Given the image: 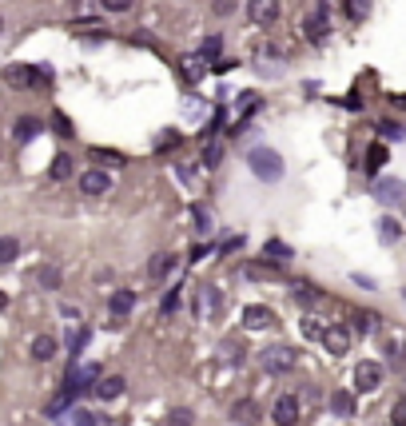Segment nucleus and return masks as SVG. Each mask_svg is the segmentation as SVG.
I'll return each mask as SVG.
<instances>
[{
	"instance_id": "30",
	"label": "nucleus",
	"mask_w": 406,
	"mask_h": 426,
	"mask_svg": "<svg viewBox=\"0 0 406 426\" xmlns=\"http://www.w3.org/2000/svg\"><path fill=\"white\" fill-rule=\"evenodd\" d=\"M375 323H378L375 311H358V315H355V331H358V335H371V331H375Z\"/></svg>"
},
{
	"instance_id": "27",
	"label": "nucleus",
	"mask_w": 406,
	"mask_h": 426,
	"mask_svg": "<svg viewBox=\"0 0 406 426\" xmlns=\"http://www.w3.org/2000/svg\"><path fill=\"white\" fill-rule=\"evenodd\" d=\"M68 426H104V418L96 415V410H72Z\"/></svg>"
},
{
	"instance_id": "29",
	"label": "nucleus",
	"mask_w": 406,
	"mask_h": 426,
	"mask_svg": "<svg viewBox=\"0 0 406 426\" xmlns=\"http://www.w3.org/2000/svg\"><path fill=\"white\" fill-rule=\"evenodd\" d=\"M378 136H383V140H406V128H402V124H398V120H383V124H378Z\"/></svg>"
},
{
	"instance_id": "6",
	"label": "nucleus",
	"mask_w": 406,
	"mask_h": 426,
	"mask_svg": "<svg viewBox=\"0 0 406 426\" xmlns=\"http://www.w3.org/2000/svg\"><path fill=\"white\" fill-rule=\"evenodd\" d=\"M375 200L386 207H406V183L402 180H375Z\"/></svg>"
},
{
	"instance_id": "25",
	"label": "nucleus",
	"mask_w": 406,
	"mask_h": 426,
	"mask_svg": "<svg viewBox=\"0 0 406 426\" xmlns=\"http://www.w3.org/2000/svg\"><path fill=\"white\" fill-rule=\"evenodd\" d=\"M263 255H271V263H287V259H291V247H287L283 239H267Z\"/></svg>"
},
{
	"instance_id": "46",
	"label": "nucleus",
	"mask_w": 406,
	"mask_h": 426,
	"mask_svg": "<svg viewBox=\"0 0 406 426\" xmlns=\"http://www.w3.org/2000/svg\"><path fill=\"white\" fill-rule=\"evenodd\" d=\"M390 104H395V108H402V112H406V92H402V96H395V100H390Z\"/></svg>"
},
{
	"instance_id": "5",
	"label": "nucleus",
	"mask_w": 406,
	"mask_h": 426,
	"mask_svg": "<svg viewBox=\"0 0 406 426\" xmlns=\"http://www.w3.org/2000/svg\"><path fill=\"white\" fill-rule=\"evenodd\" d=\"M303 32L311 36V40H323L327 32H331V4H327V0H315V12L307 16Z\"/></svg>"
},
{
	"instance_id": "40",
	"label": "nucleus",
	"mask_w": 406,
	"mask_h": 426,
	"mask_svg": "<svg viewBox=\"0 0 406 426\" xmlns=\"http://www.w3.org/2000/svg\"><path fill=\"white\" fill-rule=\"evenodd\" d=\"M192 219H195V224H199V231H207V224H212V219H207V212H203L199 203H195V207H192Z\"/></svg>"
},
{
	"instance_id": "20",
	"label": "nucleus",
	"mask_w": 406,
	"mask_h": 426,
	"mask_svg": "<svg viewBox=\"0 0 406 426\" xmlns=\"http://www.w3.org/2000/svg\"><path fill=\"white\" fill-rule=\"evenodd\" d=\"M398 239H402V227H398V219H390V215H386V219H378V244H398Z\"/></svg>"
},
{
	"instance_id": "8",
	"label": "nucleus",
	"mask_w": 406,
	"mask_h": 426,
	"mask_svg": "<svg viewBox=\"0 0 406 426\" xmlns=\"http://www.w3.org/2000/svg\"><path fill=\"white\" fill-rule=\"evenodd\" d=\"M247 21L267 28V24L279 21V0H247Z\"/></svg>"
},
{
	"instance_id": "31",
	"label": "nucleus",
	"mask_w": 406,
	"mask_h": 426,
	"mask_svg": "<svg viewBox=\"0 0 406 426\" xmlns=\"http://www.w3.org/2000/svg\"><path fill=\"white\" fill-rule=\"evenodd\" d=\"M346 16L351 21H366L371 16V0H346Z\"/></svg>"
},
{
	"instance_id": "13",
	"label": "nucleus",
	"mask_w": 406,
	"mask_h": 426,
	"mask_svg": "<svg viewBox=\"0 0 406 426\" xmlns=\"http://www.w3.org/2000/svg\"><path fill=\"white\" fill-rule=\"evenodd\" d=\"M275 323V311L271 307H263V303H255V307H247L243 311V327L247 331H263V327H271Z\"/></svg>"
},
{
	"instance_id": "7",
	"label": "nucleus",
	"mask_w": 406,
	"mask_h": 426,
	"mask_svg": "<svg viewBox=\"0 0 406 426\" xmlns=\"http://www.w3.org/2000/svg\"><path fill=\"white\" fill-rule=\"evenodd\" d=\"M323 346L331 351V355H346V351H351V327L346 323L323 327Z\"/></svg>"
},
{
	"instance_id": "47",
	"label": "nucleus",
	"mask_w": 406,
	"mask_h": 426,
	"mask_svg": "<svg viewBox=\"0 0 406 426\" xmlns=\"http://www.w3.org/2000/svg\"><path fill=\"white\" fill-rule=\"evenodd\" d=\"M4 307H9V295H4V291H0V311H4Z\"/></svg>"
},
{
	"instance_id": "24",
	"label": "nucleus",
	"mask_w": 406,
	"mask_h": 426,
	"mask_svg": "<svg viewBox=\"0 0 406 426\" xmlns=\"http://www.w3.org/2000/svg\"><path fill=\"white\" fill-rule=\"evenodd\" d=\"M295 303H303V307H311V303H319V287L315 283H295Z\"/></svg>"
},
{
	"instance_id": "4",
	"label": "nucleus",
	"mask_w": 406,
	"mask_h": 426,
	"mask_svg": "<svg viewBox=\"0 0 406 426\" xmlns=\"http://www.w3.org/2000/svg\"><path fill=\"white\" fill-rule=\"evenodd\" d=\"M295 366V346H283L275 343L263 351V371H271V375H283V371H291Z\"/></svg>"
},
{
	"instance_id": "45",
	"label": "nucleus",
	"mask_w": 406,
	"mask_h": 426,
	"mask_svg": "<svg viewBox=\"0 0 406 426\" xmlns=\"http://www.w3.org/2000/svg\"><path fill=\"white\" fill-rule=\"evenodd\" d=\"M212 68H215V72H219V76H224V72H231V68H235V60H215V64H212Z\"/></svg>"
},
{
	"instance_id": "32",
	"label": "nucleus",
	"mask_w": 406,
	"mask_h": 426,
	"mask_svg": "<svg viewBox=\"0 0 406 426\" xmlns=\"http://www.w3.org/2000/svg\"><path fill=\"white\" fill-rule=\"evenodd\" d=\"M183 76H187V80H199L203 76V56H183Z\"/></svg>"
},
{
	"instance_id": "19",
	"label": "nucleus",
	"mask_w": 406,
	"mask_h": 426,
	"mask_svg": "<svg viewBox=\"0 0 406 426\" xmlns=\"http://www.w3.org/2000/svg\"><path fill=\"white\" fill-rule=\"evenodd\" d=\"M383 163H386V143H371V148H366V175H378L383 172Z\"/></svg>"
},
{
	"instance_id": "11",
	"label": "nucleus",
	"mask_w": 406,
	"mask_h": 426,
	"mask_svg": "<svg viewBox=\"0 0 406 426\" xmlns=\"http://www.w3.org/2000/svg\"><path fill=\"white\" fill-rule=\"evenodd\" d=\"M355 386H358V390H378V386H383V366L371 363V359L358 363L355 366Z\"/></svg>"
},
{
	"instance_id": "35",
	"label": "nucleus",
	"mask_w": 406,
	"mask_h": 426,
	"mask_svg": "<svg viewBox=\"0 0 406 426\" xmlns=\"http://www.w3.org/2000/svg\"><path fill=\"white\" fill-rule=\"evenodd\" d=\"M52 128H56V136H64V140H68V136H76V132H72V120H68L64 112L52 116Z\"/></svg>"
},
{
	"instance_id": "3",
	"label": "nucleus",
	"mask_w": 406,
	"mask_h": 426,
	"mask_svg": "<svg viewBox=\"0 0 406 426\" xmlns=\"http://www.w3.org/2000/svg\"><path fill=\"white\" fill-rule=\"evenodd\" d=\"M195 315H199L203 323L219 319V315H224V295L215 291V287H203V291L195 295Z\"/></svg>"
},
{
	"instance_id": "23",
	"label": "nucleus",
	"mask_w": 406,
	"mask_h": 426,
	"mask_svg": "<svg viewBox=\"0 0 406 426\" xmlns=\"http://www.w3.org/2000/svg\"><path fill=\"white\" fill-rule=\"evenodd\" d=\"M16 259H21V239L0 235V263H16Z\"/></svg>"
},
{
	"instance_id": "2",
	"label": "nucleus",
	"mask_w": 406,
	"mask_h": 426,
	"mask_svg": "<svg viewBox=\"0 0 406 426\" xmlns=\"http://www.w3.org/2000/svg\"><path fill=\"white\" fill-rule=\"evenodd\" d=\"M4 84L9 88H36V84H48V68H36V64H12L4 68Z\"/></svg>"
},
{
	"instance_id": "16",
	"label": "nucleus",
	"mask_w": 406,
	"mask_h": 426,
	"mask_svg": "<svg viewBox=\"0 0 406 426\" xmlns=\"http://www.w3.org/2000/svg\"><path fill=\"white\" fill-rule=\"evenodd\" d=\"M40 132H44V120H36V116H21V120H16V128H12V136H16L21 143L36 140Z\"/></svg>"
},
{
	"instance_id": "43",
	"label": "nucleus",
	"mask_w": 406,
	"mask_h": 426,
	"mask_svg": "<svg viewBox=\"0 0 406 426\" xmlns=\"http://www.w3.org/2000/svg\"><path fill=\"white\" fill-rule=\"evenodd\" d=\"M239 247H243V239L235 235V239H227V244H219V255H231V251H239Z\"/></svg>"
},
{
	"instance_id": "10",
	"label": "nucleus",
	"mask_w": 406,
	"mask_h": 426,
	"mask_svg": "<svg viewBox=\"0 0 406 426\" xmlns=\"http://www.w3.org/2000/svg\"><path fill=\"white\" fill-rule=\"evenodd\" d=\"M112 192V175L100 172V168H88L80 175V195H108Z\"/></svg>"
},
{
	"instance_id": "18",
	"label": "nucleus",
	"mask_w": 406,
	"mask_h": 426,
	"mask_svg": "<svg viewBox=\"0 0 406 426\" xmlns=\"http://www.w3.org/2000/svg\"><path fill=\"white\" fill-rule=\"evenodd\" d=\"M124 386H128V383H124V375H108L100 386H96V395H100L104 403H116V398L124 395Z\"/></svg>"
},
{
	"instance_id": "34",
	"label": "nucleus",
	"mask_w": 406,
	"mask_h": 426,
	"mask_svg": "<svg viewBox=\"0 0 406 426\" xmlns=\"http://www.w3.org/2000/svg\"><path fill=\"white\" fill-rule=\"evenodd\" d=\"M219 52H224V36H207V40L199 44V56H212V60H219Z\"/></svg>"
},
{
	"instance_id": "26",
	"label": "nucleus",
	"mask_w": 406,
	"mask_h": 426,
	"mask_svg": "<svg viewBox=\"0 0 406 426\" xmlns=\"http://www.w3.org/2000/svg\"><path fill=\"white\" fill-rule=\"evenodd\" d=\"M219 163H224V143L207 140L203 143V168H219Z\"/></svg>"
},
{
	"instance_id": "15",
	"label": "nucleus",
	"mask_w": 406,
	"mask_h": 426,
	"mask_svg": "<svg viewBox=\"0 0 406 426\" xmlns=\"http://www.w3.org/2000/svg\"><path fill=\"white\" fill-rule=\"evenodd\" d=\"M56 351H60V343L52 335H36L32 339V346H28V355L36 359V363H48V359H56Z\"/></svg>"
},
{
	"instance_id": "42",
	"label": "nucleus",
	"mask_w": 406,
	"mask_h": 426,
	"mask_svg": "<svg viewBox=\"0 0 406 426\" xmlns=\"http://www.w3.org/2000/svg\"><path fill=\"white\" fill-rule=\"evenodd\" d=\"M175 143H180V136H175V132H168L160 143H155V152H168V148H175Z\"/></svg>"
},
{
	"instance_id": "9",
	"label": "nucleus",
	"mask_w": 406,
	"mask_h": 426,
	"mask_svg": "<svg viewBox=\"0 0 406 426\" xmlns=\"http://www.w3.org/2000/svg\"><path fill=\"white\" fill-rule=\"evenodd\" d=\"M271 422L275 426H295V422H299V398H295V395H279V398H275Z\"/></svg>"
},
{
	"instance_id": "38",
	"label": "nucleus",
	"mask_w": 406,
	"mask_h": 426,
	"mask_svg": "<svg viewBox=\"0 0 406 426\" xmlns=\"http://www.w3.org/2000/svg\"><path fill=\"white\" fill-rule=\"evenodd\" d=\"M235 4H239V0H212V12H215V16H231Z\"/></svg>"
},
{
	"instance_id": "44",
	"label": "nucleus",
	"mask_w": 406,
	"mask_h": 426,
	"mask_svg": "<svg viewBox=\"0 0 406 426\" xmlns=\"http://www.w3.org/2000/svg\"><path fill=\"white\" fill-rule=\"evenodd\" d=\"M395 426H406V398L395 406Z\"/></svg>"
},
{
	"instance_id": "48",
	"label": "nucleus",
	"mask_w": 406,
	"mask_h": 426,
	"mask_svg": "<svg viewBox=\"0 0 406 426\" xmlns=\"http://www.w3.org/2000/svg\"><path fill=\"white\" fill-rule=\"evenodd\" d=\"M0 32H4V16H0Z\"/></svg>"
},
{
	"instance_id": "37",
	"label": "nucleus",
	"mask_w": 406,
	"mask_h": 426,
	"mask_svg": "<svg viewBox=\"0 0 406 426\" xmlns=\"http://www.w3.org/2000/svg\"><path fill=\"white\" fill-rule=\"evenodd\" d=\"M168 426H192V410H172V415H168Z\"/></svg>"
},
{
	"instance_id": "12",
	"label": "nucleus",
	"mask_w": 406,
	"mask_h": 426,
	"mask_svg": "<svg viewBox=\"0 0 406 426\" xmlns=\"http://www.w3.org/2000/svg\"><path fill=\"white\" fill-rule=\"evenodd\" d=\"M255 112H259V96H255V92H243L239 104H235V124H231V132L227 136H239V128L247 124V116H255Z\"/></svg>"
},
{
	"instance_id": "21",
	"label": "nucleus",
	"mask_w": 406,
	"mask_h": 426,
	"mask_svg": "<svg viewBox=\"0 0 406 426\" xmlns=\"http://www.w3.org/2000/svg\"><path fill=\"white\" fill-rule=\"evenodd\" d=\"M36 283H40L44 291H60V283H64L60 267H36Z\"/></svg>"
},
{
	"instance_id": "33",
	"label": "nucleus",
	"mask_w": 406,
	"mask_h": 426,
	"mask_svg": "<svg viewBox=\"0 0 406 426\" xmlns=\"http://www.w3.org/2000/svg\"><path fill=\"white\" fill-rule=\"evenodd\" d=\"M48 175H52V180H68V175H72V160H68V155H56L52 168H48Z\"/></svg>"
},
{
	"instance_id": "1",
	"label": "nucleus",
	"mask_w": 406,
	"mask_h": 426,
	"mask_svg": "<svg viewBox=\"0 0 406 426\" xmlns=\"http://www.w3.org/2000/svg\"><path fill=\"white\" fill-rule=\"evenodd\" d=\"M247 168H251L255 180H263V183L283 180V155L275 152V148H251L247 152Z\"/></svg>"
},
{
	"instance_id": "22",
	"label": "nucleus",
	"mask_w": 406,
	"mask_h": 426,
	"mask_svg": "<svg viewBox=\"0 0 406 426\" xmlns=\"http://www.w3.org/2000/svg\"><path fill=\"white\" fill-rule=\"evenodd\" d=\"M331 410H335V415H343V418H351V415H355V395L335 390V395H331Z\"/></svg>"
},
{
	"instance_id": "17",
	"label": "nucleus",
	"mask_w": 406,
	"mask_h": 426,
	"mask_svg": "<svg viewBox=\"0 0 406 426\" xmlns=\"http://www.w3.org/2000/svg\"><path fill=\"white\" fill-rule=\"evenodd\" d=\"M108 307H112V319L120 323L124 315H128V311L136 307V291H128V287H124V291H116L112 299H108Z\"/></svg>"
},
{
	"instance_id": "41",
	"label": "nucleus",
	"mask_w": 406,
	"mask_h": 426,
	"mask_svg": "<svg viewBox=\"0 0 406 426\" xmlns=\"http://www.w3.org/2000/svg\"><path fill=\"white\" fill-rule=\"evenodd\" d=\"M303 335H307V339H323V327H319L315 319H307V323H303Z\"/></svg>"
},
{
	"instance_id": "36",
	"label": "nucleus",
	"mask_w": 406,
	"mask_h": 426,
	"mask_svg": "<svg viewBox=\"0 0 406 426\" xmlns=\"http://www.w3.org/2000/svg\"><path fill=\"white\" fill-rule=\"evenodd\" d=\"M180 291H183V287H172V291L163 295V303H160V307H163V315H172V311H175V307H180V299H183V295H180Z\"/></svg>"
},
{
	"instance_id": "28",
	"label": "nucleus",
	"mask_w": 406,
	"mask_h": 426,
	"mask_svg": "<svg viewBox=\"0 0 406 426\" xmlns=\"http://www.w3.org/2000/svg\"><path fill=\"white\" fill-rule=\"evenodd\" d=\"M172 267H175V259H172V255H155L152 263H148V275H152V279H163V275L172 271Z\"/></svg>"
},
{
	"instance_id": "39",
	"label": "nucleus",
	"mask_w": 406,
	"mask_h": 426,
	"mask_svg": "<svg viewBox=\"0 0 406 426\" xmlns=\"http://www.w3.org/2000/svg\"><path fill=\"white\" fill-rule=\"evenodd\" d=\"M100 9L104 12H128L132 9V0H100Z\"/></svg>"
},
{
	"instance_id": "14",
	"label": "nucleus",
	"mask_w": 406,
	"mask_h": 426,
	"mask_svg": "<svg viewBox=\"0 0 406 426\" xmlns=\"http://www.w3.org/2000/svg\"><path fill=\"white\" fill-rule=\"evenodd\" d=\"M231 422L255 426V422H259V403H255V398H239V403H231Z\"/></svg>"
}]
</instances>
